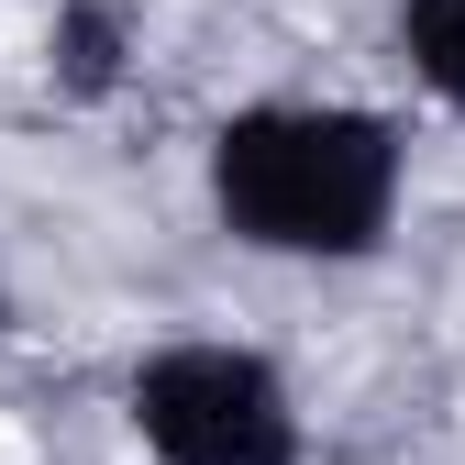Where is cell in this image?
Returning a JSON list of instances; mask_svg holds the SVG:
<instances>
[{
    "label": "cell",
    "instance_id": "cell-1",
    "mask_svg": "<svg viewBox=\"0 0 465 465\" xmlns=\"http://www.w3.org/2000/svg\"><path fill=\"white\" fill-rule=\"evenodd\" d=\"M200 189L266 266H377L411 200V123L377 100H244L211 123Z\"/></svg>",
    "mask_w": 465,
    "mask_h": 465
},
{
    "label": "cell",
    "instance_id": "cell-2",
    "mask_svg": "<svg viewBox=\"0 0 465 465\" xmlns=\"http://www.w3.org/2000/svg\"><path fill=\"white\" fill-rule=\"evenodd\" d=\"M123 432L144 443V465H311L288 366L232 332L144 343L123 366Z\"/></svg>",
    "mask_w": 465,
    "mask_h": 465
},
{
    "label": "cell",
    "instance_id": "cell-3",
    "mask_svg": "<svg viewBox=\"0 0 465 465\" xmlns=\"http://www.w3.org/2000/svg\"><path fill=\"white\" fill-rule=\"evenodd\" d=\"M134 55H144V12L134 0H55L34 67H45V89L67 111H100V100L134 89Z\"/></svg>",
    "mask_w": 465,
    "mask_h": 465
},
{
    "label": "cell",
    "instance_id": "cell-4",
    "mask_svg": "<svg viewBox=\"0 0 465 465\" xmlns=\"http://www.w3.org/2000/svg\"><path fill=\"white\" fill-rule=\"evenodd\" d=\"M388 45H399V67L465 123V0H399V12H388Z\"/></svg>",
    "mask_w": 465,
    "mask_h": 465
},
{
    "label": "cell",
    "instance_id": "cell-5",
    "mask_svg": "<svg viewBox=\"0 0 465 465\" xmlns=\"http://www.w3.org/2000/svg\"><path fill=\"white\" fill-rule=\"evenodd\" d=\"M0 322H12V300H0Z\"/></svg>",
    "mask_w": 465,
    "mask_h": 465
}]
</instances>
